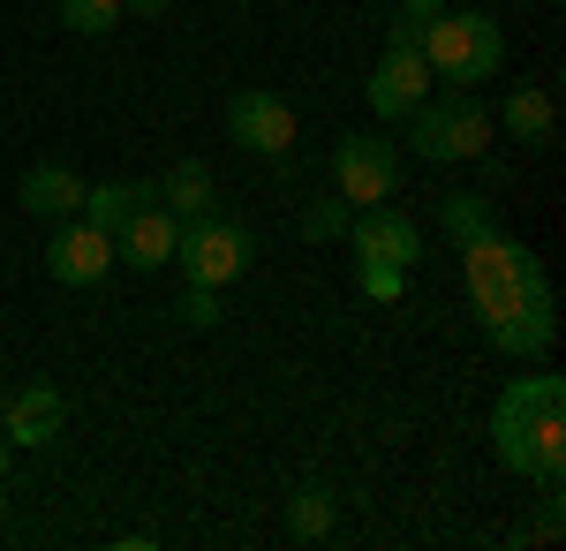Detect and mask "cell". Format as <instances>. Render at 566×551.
Returning a JSON list of instances; mask_svg holds the SVG:
<instances>
[{"label":"cell","mask_w":566,"mask_h":551,"mask_svg":"<svg viewBox=\"0 0 566 551\" xmlns=\"http://www.w3.org/2000/svg\"><path fill=\"white\" fill-rule=\"evenodd\" d=\"M461 272H469V302H476V318H483V340L499 355H552V340H559L552 280H544V264L506 227L461 242Z\"/></svg>","instance_id":"cell-1"},{"label":"cell","mask_w":566,"mask_h":551,"mask_svg":"<svg viewBox=\"0 0 566 551\" xmlns=\"http://www.w3.org/2000/svg\"><path fill=\"white\" fill-rule=\"evenodd\" d=\"M491 438H499V461L514 476L536 484H566V378L559 371H536L514 378L491 408Z\"/></svg>","instance_id":"cell-2"},{"label":"cell","mask_w":566,"mask_h":551,"mask_svg":"<svg viewBox=\"0 0 566 551\" xmlns=\"http://www.w3.org/2000/svg\"><path fill=\"white\" fill-rule=\"evenodd\" d=\"M416 45H423L431 76H446L453 91H476L506 69V31H499L491 15H476V8H446L438 23L416 31Z\"/></svg>","instance_id":"cell-3"},{"label":"cell","mask_w":566,"mask_h":551,"mask_svg":"<svg viewBox=\"0 0 566 551\" xmlns=\"http://www.w3.org/2000/svg\"><path fill=\"white\" fill-rule=\"evenodd\" d=\"M408 152L416 159H483L491 152V106L469 98V91H446V98H423L416 114H408Z\"/></svg>","instance_id":"cell-4"},{"label":"cell","mask_w":566,"mask_h":551,"mask_svg":"<svg viewBox=\"0 0 566 551\" xmlns=\"http://www.w3.org/2000/svg\"><path fill=\"white\" fill-rule=\"evenodd\" d=\"M250 257H258L250 227H234V219H219V212H197L175 227V264L189 288H234L250 272Z\"/></svg>","instance_id":"cell-5"},{"label":"cell","mask_w":566,"mask_h":551,"mask_svg":"<svg viewBox=\"0 0 566 551\" xmlns=\"http://www.w3.org/2000/svg\"><path fill=\"white\" fill-rule=\"evenodd\" d=\"M333 181H340V205H355V212L392 205V189H400V144H386V136H340Z\"/></svg>","instance_id":"cell-6"},{"label":"cell","mask_w":566,"mask_h":551,"mask_svg":"<svg viewBox=\"0 0 566 551\" xmlns=\"http://www.w3.org/2000/svg\"><path fill=\"white\" fill-rule=\"evenodd\" d=\"M363 98H370V114H378V122H400V114H416V106L431 98V61H423V45L400 39V31H386V61L370 69Z\"/></svg>","instance_id":"cell-7"},{"label":"cell","mask_w":566,"mask_h":551,"mask_svg":"<svg viewBox=\"0 0 566 551\" xmlns=\"http://www.w3.org/2000/svg\"><path fill=\"white\" fill-rule=\"evenodd\" d=\"M227 136L258 159H287L295 152V106L280 91H234L227 98Z\"/></svg>","instance_id":"cell-8"},{"label":"cell","mask_w":566,"mask_h":551,"mask_svg":"<svg viewBox=\"0 0 566 551\" xmlns=\"http://www.w3.org/2000/svg\"><path fill=\"white\" fill-rule=\"evenodd\" d=\"M45 272L61 288H98L114 272V235H98L91 219H61L53 242H45Z\"/></svg>","instance_id":"cell-9"},{"label":"cell","mask_w":566,"mask_h":551,"mask_svg":"<svg viewBox=\"0 0 566 551\" xmlns=\"http://www.w3.org/2000/svg\"><path fill=\"white\" fill-rule=\"evenodd\" d=\"M348 242H355V264H400V272H416V257H423V227H416L408 212L370 205V212L348 219Z\"/></svg>","instance_id":"cell-10"},{"label":"cell","mask_w":566,"mask_h":551,"mask_svg":"<svg viewBox=\"0 0 566 551\" xmlns=\"http://www.w3.org/2000/svg\"><path fill=\"white\" fill-rule=\"evenodd\" d=\"M61 424H69V401H61V385H23V393H8V416H0V430H8V446H53L61 438Z\"/></svg>","instance_id":"cell-11"},{"label":"cell","mask_w":566,"mask_h":551,"mask_svg":"<svg viewBox=\"0 0 566 551\" xmlns=\"http://www.w3.org/2000/svg\"><path fill=\"white\" fill-rule=\"evenodd\" d=\"M175 227L181 219L151 197V205H136L129 219H122V235H114V257H129L136 272H159V264H175Z\"/></svg>","instance_id":"cell-12"},{"label":"cell","mask_w":566,"mask_h":551,"mask_svg":"<svg viewBox=\"0 0 566 551\" xmlns=\"http://www.w3.org/2000/svg\"><path fill=\"white\" fill-rule=\"evenodd\" d=\"M84 174L69 167V159H39V167L15 181V197H23V212H39V219H76V205H84Z\"/></svg>","instance_id":"cell-13"},{"label":"cell","mask_w":566,"mask_h":551,"mask_svg":"<svg viewBox=\"0 0 566 551\" xmlns=\"http://www.w3.org/2000/svg\"><path fill=\"white\" fill-rule=\"evenodd\" d=\"M499 122H506V136H514L522 152H552V144H559V98L536 91V84H522V91H506Z\"/></svg>","instance_id":"cell-14"},{"label":"cell","mask_w":566,"mask_h":551,"mask_svg":"<svg viewBox=\"0 0 566 551\" xmlns=\"http://www.w3.org/2000/svg\"><path fill=\"white\" fill-rule=\"evenodd\" d=\"M159 189V205L175 219H197V212H219V189H212V167L205 159H175L167 167V181H151Z\"/></svg>","instance_id":"cell-15"},{"label":"cell","mask_w":566,"mask_h":551,"mask_svg":"<svg viewBox=\"0 0 566 551\" xmlns=\"http://www.w3.org/2000/svg\"><path fill=\"white\" fill-rule=\"evenodd\" d=\"M151 197H159L151 181H98V189H84V205H76V212H84L98 235H122V219H129L136 205H151Z\"/></svg>","instance_id":"cell-16"},{"label":"cell","mask_w":566,"mask_h":551,"mask_svg":"<svg viewBox=\"0 0 566 551\" xmlns=\"http://www.w3.org/2000/svg\"><path fill=\"white\" fill-rule=\"evenodd\" d=\"M333 529H340V499H333V491L310 484V491L287 499V537H295V544H325Z\"/></svg>","instance_id":"cell-17"},{"label":"cell","mask_w":566,"mask_h":551,"mask_svg":"<svg viewBox=\"0 0 566 551\" xmlns=\"http://www.w3.org/2000/svg\"><path fill=\"white\" fill-rule=\"evenodd\" d=\"M438 227H446L453 242H476V235L499 227V212H491V197H476V189H453V197L438 205Z\"/></svg>","instance_id":"cell-18"},{"label":"cell","mask_w":566,"mask_h":551,"mask_svg":"<svg viewBox=\"0 0 566 551\" xmlns=\"http://www.w3.org/2000/svg\"><path fill=\"white\" fill-rule=\"evenodd\" d=\"M122 23V0H61V31H76V39H106Z\"/></svg>","instance_id":"cell-19"},{"label":"cell","mask_w":566,"mask_h":551,"mask_svg":"<svg viewBox=\"0 0 566 551\" xmlns=\"http://www.w3.org/2000/svg\"><path fill=\"white\" fill-rule=\"evenodd\" d=\"M400 288H408L400 264H363V295H370V302H400Z\"/></svg>","instance_id":"cell-20"},{"label":"cell","mask_w":566,"mask_h":551,"mask_svg":"<svg viewBox=\"0 0 566 551\" xmlns=\"http://www.w3.org/2000/svg\"><path fill=\"white\" fill-rule=\"evenodd\" d=\"M181 325H205V333H212L219 325V288H189V295H181Z\"/></svg>","instance_id":"cell-21"},{"label":"cell","mask_w":566,"mask_h":551,"mask_svg":"<svg viewBox=\"0 0 566 551\" xmlns=\"http://www.w3.org/2000/svg\"><path fill=\"white\" fill-rule=\"evenodd\" d=\"M438 15H446V0H400L392 31H400V39H416V31H423V23H438Z\"/></svg>","instance_id":"cell-22"},{"label":"cell","mask_w":566,"mask_h":551,"mask_svg":"<svg viewBox=\"0 0 566 551\" xmlns=\"http://www.w3.org/2000/svg\"><path fill=\"white\" fill-rule=\"evenodd\" d=\"M340 227H348V219H340V197H333V205H310V219H303L310 242H325V235H340Z\"/></svg>","instance_id":"cell-23"},{"label":"cell","mask_w":566,"mask_h":551,"mask_svg":"<svg viewBox=\"0 0 566 551\" xmlns=\"http://www.w3.org/2000/svg\"><path fill=\"white\" fill-rule=\"evenodd\" d=\"M175 0H122V15H167Z\"/></svg>","instance_id":"cell-24"},{"label":"cell","mask_w":566,"mask_h":551,"mask_svg":"<svg viewBox=\"0 0 566 551\" xmlns=\"http://www.w3.org/2000/svg\"><path fill=\"white\" fill-rule=\"evenodd\" d=\"M0 476H8V430H0Z\"/></svg>","instance_id":"cell-25"},{"label":"cell","mask_w":566,"mask_h":551,"mask_svg":"<svg viewBox=\"0 0 566 551\" xmlns=\"http://www.w3.org/2000/svg\"><path fill=\"white\" fill-rule=\"evenodd\" d=\"M0 416H8V393H0Z\"/></svg>","instance_id":"cell-26"},{"label":"cell","mask_w":566,"mask_h":551,"mask_svg":"<svg viewBox=\"0 0 566 551\" xmlns=\"http://www.w3.org/2000/svg\"><path fill=\"white\" fill-rule=\"evenodd\" d=\"M0 513H8V507H0Z\"/></svg>","instance_id":"cell-27"}]
</instances>
